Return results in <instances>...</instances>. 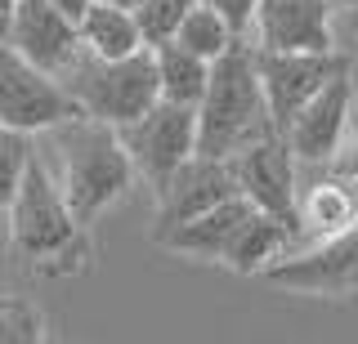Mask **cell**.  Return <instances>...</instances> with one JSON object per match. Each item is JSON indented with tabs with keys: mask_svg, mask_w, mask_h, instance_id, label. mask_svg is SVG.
Returning <instances> with one entry per match:
<instances>
[{
	"mask_svg": "<svg viewBox=\"0 0 358 344\" xmlns=\"http://www.w3.org/2000/svg\"><path fill=\"white\" fill-rule=\"evenodd\" d=\"M31 157H36V143H31V135L0 126V210L14 202L18 179H22V170H27Z\"/></svg>",
	"mask_w": 358,
	"mask_h": 344,
	"instance_id": "obj_21",
	"label": "cell"
},
{
	"mask_svg": "<svg viewBox=\"0 0 358 344\" xmlns=\"http://www.w3.org/2000/svg\"><path fill=\"white\" fill-rule=\"evenodd\" d=\"M76 117H85V112L63 90V81H54L41 68H31L9 45L0 50V126L22 130V135H41V130L67 126Z\"/></svg>",
	"mask_w": 358,
	"mask_h": 344,
	"instance_id": "obj_5",
	"label": "cell"
},
{
	"mask_svg": "<svg viewBox=\"0 0 358 344\" xmlns=\"http://www.w3.org/2000/svg\"><path fill=\"white\" fill-rule=\"evenodd\" d=\"M63 90L81 103L90 121L121 130L130 121H139L152 103H162V85H157V63L152 50H139L130 59H94L85 45L72 59V68L63 76Z\"/></svg>",
	"mask_w": 358,
	"mask_h": 344,
	"instance_id": "obj_3",
	"label": "cell"
},
{
	"mask_svg": "<svg viewBox=\"0 0 358 344\" xmlns=\"http://www.w3.org/2000/svg\"><path fill=\"white\" fill-rule=\"evenodd\" d=\"M354 193H358V184H354Z\"/></svg>",
	"mask_w": 358,
	"mask_h": 344,
	"instance_id": "obj_29",
	"label": "cell"
},
{
	"mask_svg": "<svg viewBox=\"0 0 358 344\" xmlns=\"http://www.w3.org/2000/svg\"><path fill=\"white\" fill-rule=\"evenodd\" d=\"M229 170H233V179H238L246 202L255 210H264V215L282 219V224L300 237V184H296L300 165L291 157L282 135H268L260 143H251V148L233 152Z\"/></svg>",
	"mask_w": 358,
	"mask_h": 344,
	"instance_id": "obj_8",
	"label": "cell"
},
{
	"mask_svg": "<svg viewBox=\"0 0 358 344\" xmlns=\"http://www.w3.org/2000/svg\"><path fill=\"white\" fill-rule=\"evenodd\" d=\"M94 5H112V9H139V0H94Z\"/></svg>",
	"mask_w": 358,
	"mask_h": 344,
	"instance_id": "obj_26",
	"label": "cell"
},
{
	"mask_svg": "<svg viewBox=\"0 0 358 344\" xmlns=\"http://www.w3.org/2000/svg\"><path fill=\"white\" fill-rule=\"evenodd\" d=\"M81 45L94 59H130V54L148 50L143 31L134 23V9H112V5H90L81 23Z\"/></svg>",
	"mask_w": 358,
	"mask_h": 344,
	"instance_id": "obj_17",
	"label": "cell"
},
{
	"mask_svg": "<svg viewBox=\"0 0 358 344\" xmlns=\"http://www.w3.org/2000/svg\"><path fill=\"white\" fill-rule=\"evenodd\" d=\"M50 5H54V9H63V14L72 18V23H81V18H85V9L94 5V0H50Z\"/></svg>",
	"mask_w": 358,
	"mask_h": 344,
	"instance_id": "obj_24",
	"label": "cell"
},
{
	"mask_svg": "<svg viewBox=\"0 0 358 344\" xmlns=\"http://www.w3.org/2000/svg\"><path fill=\"white\" fill-rule=\"evenodd\" d=\"M9 23H14V0H0V50L9 45Z\"/></svg>",
	"mask_w": 358,
	"mask_h": 344,
	"instance_id": "obj_25",
	"label": "cell"
},
{
	"mask_svg": "<svg viewBox=\"0 0 358 344\" xmlns=\"http://www.w3.org/2000/svg\"><path fill=\"white\" fill-rule=\"evenodd\" d=\"M233 40H242V36L224 23V14H215V9L201 5V0L184 14V23L175 31V45H184L188 54H197V59H206V63H215Z\"/></svg>",
	"mask_w": 358,
	"mask_h": 344,
	"instance_id": "obj_19",
	"label": "cell"
},
{
	"mask_svg": "<svg viewBox=\"0 0 358 344\" xmlns=\"http://www.w3.org/2000/svg\"><path fill=\"white\" fill-rule=\"evenodd\" d=\"M45 317L27 299H5L0 304V344H45Z\"/></svg>",
	"mask_w": 358,
	"mask_h": 344,
	"instance_id": "obj_22",
	"label": "cell"
},
{
	"mask_svg": "<svg viewBox=\"0 0 358 344\" xmlns=\"http://www.w3.org/2000/svg\"><path fill=\"white\" fill-rule=\"evenodd\" d=\"M9 50L22 54L31 68L50 72L54 81L72 68L81 54V27L54 9L50 0H14V23H9Z\"/></svg>",
	"mask_w": 358,
	"mask_h": 344,
	"instance_id": "obj_13",
	"label": "cell"
},
{
	"mask_svg": "<svg viewBox=\"0 0 358 344\" xmlns=\"http://www.w3.org/2000/svg\"><path fill=\"white\" fill-rule=\"evenodd\" d=\"M197 0H139V9H134V23L143 31V45H166V40H175L179 23H184V14L193 9Z\"/></svg>",
	"mask_w": 358,
	"mask_h": 344,
	"instance_id": "obj_20",
	"label": "cell"
},
{
	"mask_svg": "<svg viewBox=\"0 0 358 344\" xmlns=\"http://www.w3.org/2000/svg\"><path fill=\"white\" fill-rule=\"evenodd\" d=\"M331 14L336 0H260L246 40L268 54H331Z\"/></svg>",
	"mask_w": 358,
	"mask_h": 344,
	"instance_id": "obj_11",
	"label": "cell"
},
{
	"mask_svg": "<svg viewBox=\"0 0 358 344\" xmlns=\"http://www.w3.org/2000/svg\"><path fill=\"white\" fill-rule=\"evenodd\" d=\"M350 112H354V76L345 68V72H336L282 130L296 165H305V170H327V161L336 157V148L345 143V135H350Z\"/></svg>",
	"mask_w": 358,
	"mask_h": 344,
	"instance_id": "obj_9",
	"label": "cell"
},
{
	"mask_svg": "<svg viewBox=\"0 0 358 344\" xmlns=\"http://www.w3.org/2000/svg\"><path fill=\"white\" fill-rule=\"evenodd\" d=\"M354 219H358V193L350 184L331 179L327 170L300 197V232H309V237H331V232L350 228Z\"/></svg>",
	"mask_w": 358,
	"mask_h": 344,
	"instance_id": "obj_16",
	"label": "cell"
},
{
	"mask_svg": "<svg viewBox=\"0 0 358 344\" xmlns=\"http://www.w3.org/2000/svg\"><path fill=\"white\" fill-rule=\"evenodd\" d=\"M5 210H9V241L27 260H59L81 241V224H76L72 206H67L63 188L41 152L27 161L18 193Z\"/></svg>",
	"mask_w": 358,
	"mask_h": 344,
	"instance_id": "obj_4",
	"label": "cell"
},
{
	"mask_svg": "<svg viewBox=\"0 0 358 344\" xmlns=\"http://www.w3.org/2000/svg\"><path fill=\"white\" fill-rule=\"evenodd\" d=\"M260 277L296 295H322V299L354 295L358 291V219L350 228L331 232V237H318L305 250L282 255Z\"/></svg>",
	"mask_w": 358,
	"mask_h": 344,
	"instance_id": "obj_6",
	"label": "cell"
},
{
	"mask_svg": "<svg viewBox=\"0 0 358 344\" xmlns=\"http://www.w3.org/2000/svg\"><path fill=\"white\" fill-rule=\"evenodd\" d=\"M268 135H278V130L260 90V72H255V45L242 36L210 63L206 94L197 103V152L229 161L233 152Z\"/></svg>",
	"mask_w": 358,
	"mask_h": 344,
	"instance_id": "obj_1",
	"label": "cell"
},
{
	"mask_svg": "<svg viewBox=\"0 0 358 344\" xmlns=\"http://www.w3.org/2000/svg\"><path fill=\"white\" fill-rule=\"evenodd\" d=\"M201 5H210L215 14H224V23L238 31V36H246V31H251V18H255V5H260V0H201Z\"/></svg>",
	"mask_w": 358,
	"mask_h": 344,
	"instance_id": "obj_23",
	"label": "cell"
},
{
	"mask_svg": "<svg viewBox=\"0 0 358 344\" xmlns=\"http://www.w3.org/2000/svg\"><path fill=\"white\" fill-rule=\"evenodd\" d=\"M350 68V54L331 50V54H268L255 50V72H260V90L273 117V130L282 135L291 126V117L309 103L336 72Z\"/></svg>",
	"mask_w": 358,
	"mask_h": 344,
	"instance_id": "obj_10",
	"label": "cell"
},
{
	"mask_svg": "<svg viewBox=\"0 0 358 344\" xmlns=\"http://www.w3.org/2000/svg\"><path fill=\"white\" fill-rule=\"evenodd\" d=\"M229 197H242V188H238V179H233L229 161L201 157V152H197V157H188L171 179H166L162 193H157V228H152V237L162 241L166 232H175L179 224L206 215L210 206L229 202Z\"/></svg>",
	"mask_w": 358,
	"mask_h": 344,
	"instance_id": "obj_12",
	"label": "cell"
},
{
	"mask_svg": "<svg viewBox=\"0 0 358 344\" xmlns=\"http://www.w3.org/2000/svg\"><path fill=\"white\" fill-rule=\"evenodd\" d=\"M0 304H5V295H0Z\"/></svg>",
	"mask_w": 358,
	"mask_h": 344,
	"instance_id": "obj_28",
	"label": "cell"
},
{
	"mask_svg": "<svg viewBox=\"0 0 358 344\" xmlns=\"http://www.w3.org/2000/svg\"><path fill=\"white\" fill-rule=\"evenodd\" d=\"M152 63H157V85H162V103H184L197 107L201 94H206L210 81V63L188 54L184 45L166 40V45H152Z\"/></svg>",
	"mask_w": 358,
	"mask_h": 344,
	"instance_id": "obj_18",
	"label": "cell"
},
{
	"mask_svg": "<svg viewBox=\"0 0 358 344\" xmlns=\"http://www.w3.org/2000/svg\"><path fill=\"white\" fill-rule=\"evenodd\" d=\"M45 344H54V340H45Z\"/></svg>",
	"mask_w": 358,
	"mask_h": 344,
	"instance_id": "obj_30",
	"label": "cell"
},
{
	"mask_svg": "<svg viewBox=\"0 0 358 344\" xmlns=\"http://www.w3.org/2000/svg\"><path fill=\"white\" fill-rule=\"evenodd\" d=\"M255 215V206L246 197H229V202L210 206L206 215L179 224L175 232H166L162 246H171L179 255H201V260H224V250L233 246V237L242 232V224Z\"/></svg>",
	"mask_w": 358,
	"mask_h": 344,
	"instance_id": "obj_14",
	"label": "cell"
},
{
	"mask_svg": "<svg viewBox=\"0 0 358 344\" xmlns=\"http://www.w3.org/2000/svg\"><path fill=\"white\" fill-rule=\"evenodd\" d=\"M126 143L134 170L148 179L157 193L166 188V179L184 165L188 157H197V107L184 103H152L139 121L117 130Z\"/></svg>",
	"mask_w": 358,
	"mask_h": 344,
	"instance_id": "obj_7",
	"label": "cell"
},
{
	"mask_svg": "<svg viewBox=\"0 0 358 344\" xmlns=\"http://www.w3.org/2000/svg\"><path fill=\"white\" fill-rule=\"evenodd\" d=\"M45 135H54L59 170H54V165L50 170L63 188L67 206H72L76 224L99 219L117 197H126V188L134 179V161H130L126 143H121V135L112 126L76 117V121H67V126L45 130Z\"/></svg>",
	"mask_w": 358,
	"mask_h": 344,
	"instance_id": "obj_2",
	"label": "cell"
},
{
	"mask_svg": "<svg viewBox=\"0 0 358 344\" xmlns=\"http://www.w3.org/2000/svg\"><path fill=\"white\" fill-rule=\"evenodd\" d=\"M336 5H350V0H336Z\"/></svg>",
	"mask_w": 358,
	"mask_h": 344,
	"instance_id": "obj_27",
	"label": "cell"
},
{
	"mask_svg": "<svg viewBox=\"0 0 358 344\" xmlns=\"http://www.w3.org/2000/svg\"><path fill=\"white\" fill-rule=\"evenodd\" d=\"M291 250H296V232H291L282 219L255 210L242 224V232L233 237V246L224 250V264H229L233 273H264L268 264H278Z\"/></svg>",
	"mask_w": 358,
	"mask_h": 344,
	"instance_id": "obj_15",
	"label": "cell"
}]
</instances>
